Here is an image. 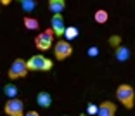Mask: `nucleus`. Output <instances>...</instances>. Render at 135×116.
<instances>
[{
    "instance_id": "nucleus-14",
    "label": "nucleus",
    "mask_w": 135,
    "mask_h": 116,
    "mask_svg": "<svg viewBox=\"0 0 135 116\" xmlns=\"http://www.w3.org/2000/svg\"><path fill=\"white\" fill-rule=\"evenodd\" d=\"M4 92H5V95H7L9 99H14V97L17 95V87L14 83H9V85L4 87Z\"/></svg>"
},
{
    "instance_id": "nucleus-18",
    "label": "nucleus",
    "mask_w": 135,
    "mask_h": 116,
    "mask_svg": "<svg viewBox=\"0 0 135 116\" xmlns=\"http://www.w3.org/2000/svg\"><path fill=\"white\" fill-rule=\"evenodd\" d=\"M97 54H99V49H97V47H90V49H88V56H90V57L97 56Z\"/></svg>"
},
{
    "instance_id": "nucleus-4",
    "label": "nucleus",
    "mask_w": 135,
    "mask_h": 116,
    "mask_svg": "<svg viewBox=\"0 0 135 116\" xmlns=\"http://www.w3.org/2000/svg\"><path fill=\"white\" fill-rule=\"evenodd\" d=\"M4 111L7 116H24V104L23 100L14 97V99H9L4 106Z\"/></svg>"
},
{
    "instance_id": "nucleus-23",
    "label": "nucleus",
    "mask_w": 135,
    "mask_h": 116,
    "mask_svg": "<svg viewBox=\"0 0 135 116\" xmlns=\"http://www.w3.org/2000/svg\"><path fill=\"white\" fill-rule=\"evenodd\" d=\"M64 116H68V114H64Z\"/></svg>"
},
{
    "instance_id": "nucleus-16",
    "label": "nucleus",
    "mask_w": 135,
    "mask_h": 116,
    "mask_svg": "<svg viewBox=\"0 0 135 116\" xmlns=\"http://www.w3.org/2000/svg\"><path fill=\"white\" fill-rule=\"evenodd\" d=\"M35 5H36L35 0H21V9H23L24 12H31V11H35Z\"/></svg>"
},
{
    "instance_id": "nucleus-22",
    "label": "nucleus",
    "mask_w": 135,
    "mask_h": 116,
    "mask_svg": "<svg viewBox=\"0 0 135 116\" xmlns=\"http://www.w3.org/2000/svg\"><path fill=\"white\" fill-rule=\"evenodd\" d=\"M81 116H90V114H81Z\"/></svg>"
},
{
    "instance_id": "nucleus-13",
    "label": "nucleus",
    "mask_w": 135,
    "mask_h": 116,
    "mask_svg": "<svg viewBox=\"0 0 135 116\" xmlns=\"http://www.w3.org/2000/svg\"><path fill=\"white\" fill-rule=\"evenodd\" d=\"M64 36H66V40H75L76 36H78V28L76 26H68L66 30H64Z\"/></svg>"
},
{
    "instance_id": "nucleus-5",
    "label": "nucleus",
    "mask_w": 135,
    "mask_h": 116,
    "mask_svg": "<svg viewBox=\"0 0 135 116\" xmlns=\"http://www.w3.org/2000/svg\"><path fill=\"white\" fill-rule=\"evenodd\" d=\"M52 42H54V31H52V28L45 30L44 33H40V35L35 38L36 49L42 50V52H45V50H49V49L52 47Z\"/></svg>"
},
{
    "instance_id": "nucleus-12",
    "label": "nucleus",
    "mask_w": 135,
    "mask_h": 116,
    "mask_svg": "<svg viewBox=\"0 0 135 116\" xmlns=\"http://www.w3.org/2000/svg\"><path fill=\"white\" fill-rule=\"evenodd\" d=\"M94 19H95V23L104 24L107 19H109V14H107L104 9H100V11H95V14H94Z\"/></svg>"
},
{
    "instance_id": "nucleus-11",
    "label": "nucleus",
    "mask_w": 135,
    "mask_h": 116,
    "mask_svg": "<svg viewBox=\"0 0 135 116\" xmlns=\"http://www.w3.org/2000/svg\"><path fill=\"white\" fill-rule=\"evenodd\" d=\"M66 7V0H49V11L52 14H62Z\"/></svg>"
},
{
    "instance_id": "nucleus-2",
    "label": "nucleus",
    "mask_w": 135,
    "mask_h": 116,
    "mask_svg": "<svg viewBox=\"0 0 135 116\" xmlns=\"http://www.w3.org/2000/svg\"><path fill=\"white\" fill-rule=\"evenodd\" d=\"M26 66H28V71H50L52 69V61L49 57L42 56H31L26 61Z\"/></svg>"
},
{
    "instance_id": "nucleus-15",
    "label": "nucleus",
    "mask_w": 135,
    "mask_h": 116,
    "mask_svg": "<svg viewBox=\"0 0 135 116\" xmlns=\"http://www.w3.org/2000/svg\"><path fill=\"white\" fill-rule=\"evenodd\" d=\"M23 24L26 26V30H38V21L35 17H24Z\"/></svg>"
},
{
    "instance_id": "nucleus-10",
    "label": "nucleus",
    "mask_w": 135,
    "mask_h": 116,
    "mask_svg": "<svg viewBox=\"0 0 135 116\" xmlns=\"http://www.w3.org/2000/svg\"><path fill=\"white\" fill-rule=\"evenodd\" d=\"M36 104H38L40 108H50L52 95L49 92H38L36 94Z\"/></svg>"
},
{
    "instance_id": "nucleus-1",
    "label": "nucleus",
    "mask_w": 135,
    "mask_h": 116,
    "mask_svg": "<svg viewBox=\"0 0 135 116\" xmlns=\"http://www.w3.org/2000/svg\"><path fill=\"white\" fill-rule=\"evenodd\" d=\"M116 99H118V102L123 104V108L132 109L133 104H135V90H133V87L128 85V83H121L118 88H116Z\"/></svg>"
},
{
    "instance_id": "nucleus-19",
    "label": "nucleus",
    "mask_w": 135,
    "mask_h": 116,
    "mask_svg": "<svg viewBox=\"0 0 135 116\" xmlns=\"http://www.w3.org/2000/svg\"><path fill=\"white\" fill-rule=\"evenodd\" d=\"M109 42H111V43L114 45V47H118V45H121V43H119V38H118V36H113V38H111Z\"/></svg>"
},
{
    "instance_id": "nucleus-6",
    "label": "nucleus",
    "mask_w": 135,
    "mask_h": 116,
    "mask_svg": "<svg viewBox=\"0 0 135 116\" xmlns=\"http://www.w3.org/2000/svg\"><path fill=\"white\" fill-rule=\"evenodd\" d=\"M73 54V47L68 40H59L56 45H54V56H56L57 61H64Z\"/></svg>"
},
{
    "instance_id": "nucleus-20",
    "label": "nucleus",
    "mask_w": 135,
    "mask_h": 116,
    "mask_svg": "<svg viewBox=\"0 0 135 116\" xmlns=\"http://www.w3.org/2000/svg\"><path fill=\"white\" fill-rule=\"evenodd\" d=\"M24 116H40V114H38L36 111H28V113H26Z\"/></svg>"
},
{
    "instance_id": "nucleus-7",
    "label": "nucleus",
    "mask_w": 135,
    "mask_h": 116,
    "mask_svg": "<svg viewBox=\"0 0 135 116\" xmlns=\"http://www.w3.org/2000/svg\"><path fill=\"white\" fill-rule=\"evenodd\" d=\"M50 28H52V31H54V35H56V36H62V35H64L66 24H64V17H62V14H52Z\"/></svg>"
},
{
    "instance_id": "nucleus-8",
    "label": "nucleus",
    "mask_w": 135,
    "mask_h": 116,
    "mask_svg": "<svg viewBox=\"0 0 135 116\" xmlns=\"http://www.w3.org/2000/svg\"><path fill=\"white\" fill-rule=\"evenodd\" d=\"M116 114V104L111 100H104L102 104L99 106L97 116H114Z\"/></svg>"
},
{
    "instance_id": "nucleus-17",
    "label": "nucleus",
    "mask_w": 135,
    "mask_h": 116,
    "mask_svg": "<svg viewBox=\"0 0 135 116\" xmlns=\"http://www.w3.org/2000/svg\"><path fill=\"white\" fill-rule=\"evenodd\" d=\"M97 111H99V106H95V104H88L87 106V114L94 116V114H97Z\"/></svg>"
},
{
    "instance_id": "nucleus-9",
    "label": "nucleus",
    "mask_w": 135,
    "mask_h": 116,
    "mask_svg": "<svg viewBox=\"0 0 135 116\" xmlns=\"http://www.w3.org/2000/svg\"><path fill=\"white\" fill-rule=\"evenodd\" d=\"M114 57H116V61H119V62H127V61L130 59V49L125 47V45L114 47Z\"/></svg>"
},
{
    "instance_id": "nucleus-3",
    "label": "nucleus",
    "mask_w": 135,
    "mask_h": 116,
    "mask_svg": "<svg viewBox=\"0 0 135 116\" xmlns=\"http://www.w3.org/2000/svg\"><path fill=\"white\" fill-rule=\"evenodd\" d=\"M26 75H28V66H26V61L21 59V57L12 62V66L9 68V73H7V76L11 80H17V78H23Z\"/></svg>"
},
{
    "instance_id": "nucleus-21",
    "label": "nucleus",
    "mask_w": 135,
    "mask_h": 116,
    "mask_svg": "<svg viewBox=\"0 0 135 116\" xmlns=\"http://www.w3.org/2000/svg\"><path fill=\"white\" fill-rule=\"evenodd\" d=\"M12 0H0V5H7V4H11Z\"/></svg>"
}]
</instances>
